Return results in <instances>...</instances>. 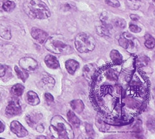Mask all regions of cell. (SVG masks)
Returning <instances> with one entry per match:
<instances>
[{"mask_svg": "<svg viewBox=\"0 0 155 139\" xmlns=\"http://www.w3.org/2000/svg\"><path fill=\"white\" fill-rule=\"evenodd\" d=\"M5 129V124H3V122H2L1 121H0V133L4 132Z\"/></svg>", "mask_w": 155, "mask_h": 139, "instance_id": "e575fe53", "label": "cell"}, {"mask_svg": "<svg viewBox=\"0 0 155 139\" xmlns=\"http://www.w3.org/2000/svg\"><path fill=\"white\" fill-rule=\"evenodd\" d=\"M129 29L130 30L134 33H139L141 32V29L140 27H139L137 25L135 24H130V26H129Z\"/></svg>", "mask_w": 155, "mask_h": 139, "instance_id": "4dcf8cb0", "label": "cell"}, {"mask_svg": "<svg viewBox=\"0 0 155 139\" xmlns=\"http://www.w3.org/2000/svg\"><path fill=\"white\" fill-rule=\"evenodd\" d=\"M106 3L111 7L119 8L120 6V2L118 0H106Z\"/></svg>", "mask_w": 155, "mask_h": 139, "instance_id": "83f0119b", "label": "cell"}, {"mask_svg": "<svg viewBox=\"0 0 155 139\" xmlns=\"http://www.w3.org/2000/svg\"><path fill=\"white\" fill-rule=\"evenodd\" d=\"M74 45L78 52L81 53H89L94 50L96 46V41L92 35L81 32L76 36Z\"/></svg>", "mask_w": 155, "mask_h": 139, "instance_id": "277c9868", "label": "cell"}, {"mask_svg": "<svg viewBox=\"0 0 155 139\" xmlns=\"http://www.w3.org/2000/svg\"><path fill=\"white\" fill-rule=\"evenodd\" d=\"M31 35L34 39L40 43H44L48 37V35L47 32L36 27H33L32 29Z\"/></svg>", "mask_w": 155, "mask_h": 139, "instance_id": "9c48e42d", "label": "cell"}, {"mask_svg": "<svg viewBox=\"0 0 155 139\" xmlns=\"http://www.w3.org/2000/svg\"><path fill=\"white\" fill-rule=\"evenodd\" d=\"M126 22L124 19L117 18L114 21V25L117 28L124 29L126 27Z\"/></svg>", "mask_w": 155, "mask_h": 139, "instance_id": "484cf974", "label": "cell"}, {"mask_svg": "<svg viewBox=\"0 0 155 139\" xmlns=\"http://www.w3.org/2000/svg\"><path fill=\"white\" fill-rule=\"evenodd\" d=\"M0 36L6 40H9L11 38V31L9 27L0 24Z\"/></svg>", "mask_w": 155, "mask_h": 139, "instance_id": "ac0fdd59", "label": "cell"}, {"mask_svg": "<svg viewBox=\"0 0 155 139\" xmlns=\"http://www.w3.org/2000/svg\"><path fill=\"white\" fill-rule=\"evenodd\" d=\"M46 66L51 69H56L60 67V63L55 56L51 55H48L44 59Z\"/></svg>", "mask_w": 155, "mask_h": 139, "instance_id": "7c38bea8", "label": "cell"}, {"mask_svg": "<svg viewBox=\"0 0 155 139\" xmlns=\"http://www.w3.org/2000/svg\"><path fill=\"white\" fill-rule=\"evenodd\" d=\"M148 58L145 56H141V57L137 59L138 65L140 66H146L148 64Z\"/></svg>", "mask_w": 155, "mask_h": 139, "instance_id": "f1b7e54d", "label": "cell"}, {"mask_svg": "<svg viewBox=\"0 0 155 139\" xmlns=\"http://www.w3.org/2000/svg\"><path fill=\"white\" fill-rule=\"evenodd\" d=\"M39 119H41V118H39V117H38V115H28L26 116V118H25V120H26L28 124L32 128L34 127Z\"/></svg>", "mask_w": 155, "mask_h": 139, "instance_id": "7402d4cb", "label": "cell"}, {"mask_svg": "<svg viewBox=\"0 0 155 139\" xmlns=\"http://www.w3.org/2000/svg\"><path fill=\"white\" fill-rule=\"evenodd\" d=\"M50 131L56 138H73L74 134L71 126L61 117L57 116L51 121Z\"/></svg>", "mask_w": 155, "mask_h": 139, "instance_id": "3957f363", "label": "cell"}, {"mask_svg": "<svg viewBox=\"0 0 155 139\" xmlns=\"http://www.w3.org/2000/svg\"><path fill=\"white\" fill-rule=\"evenodd\" d=\"M19 65L21 69L26 71H35L37 66V62L32 58L25 57L21 58L19 61Z\"/></svg>", "mask_w": 155, "mask_h": 139, "instance_id": "52a82bcc", "label": "cell"}, {"mask_svg": "<svg viewBox=\"0 0 155 139\" xmlns=\"http://www.w3.org/2000/svg\"><path fill=\"white\" fill-rule=\"evenodd\" d=\"M65 67L68 72L73 75L79 67V62L74 59H69L65 62Z\"/></svg>", "mask_w": 155, "mask_h": 139, "instance_id": "4fadbf2b", "label": "cell"}, {"mask_svg": "<svg viewBox=\"0 0 155 139\" xmlns=\"http://www.w3.org/2000/svg\"><path fill=\"white\" fill-rule=\"evenodd\" d=\"M153 2H154V0H153Z\"/></svg>", "mask_w": 155, "mask_h": 139, "instance_id": "8d00e7d4", "label": "cell"}, {"mask_svg": "<svg viewBox=\"0 0 155 139\" xmlns=\"http://www.w3.org/2000/svg\"><path fill=\"white\" fill-rule=\"evenodd\" d=\"M96 71V66L94 64H87L85 65L83 69V73L84 78L87 81L91 80Z\"/></svg>", "mask_w": 155, "mask_h": 139, "instance_id": "8fae6325", "label": "cell"}, {"mask_svg": "<svg viewBox=\"0 0 155 139\" xmlns=\"http://www.w3.org/2000/svg\"><path fill=\"white\" fill-rule=\"evenodd\" d=\"M127 6L131 10H138L141 4V0H126Z\"/></svg>", "mask_w": 155, "mask_h": 139, "instance_id": "d6986e66", "label": "cell"}, {"mask_svg": "<svg viewBox=\"0 0 155 139\" xmlns=\"http://www.w3.org/2000/svg\"><path fill=\"white\" fill-rule=\"evenodd\" d=\"M145 45L148 49H153L154 47V39L150 34H146Z\"/></svg>", "mask_w": 155, "mask_h": 139, "instance_id": "cb8c5ba5", "label": "cell"}, {"mask_svg": "<svg viewBox=\"0 0 155 139\" xmlns=\"http://www.w3.org/2000/svg\"><path fill=\"white\" fill-rule=\"evenodd\" d=\"M70 105L72 108V109L76 112L77 113H81L83 111L84 108V105L83 102L81 100L77 99V100H74L71 101L70 103Z\"/></svg>", "mask_w": 155, "mask_h": 139, "instance_id": "2e32d148", "label": "cell"}, {"mask_svg": "<svg viewBox=\"0 0 155 139\" xmlns=\"http://www.w3.org/2000/svg\"><path fill=\"white\" fill-rule=\"evenodd\" d=\"M67 117L69 122L75 128H78L80 125V120L78 118L75 114L71 111H69L67 114Z\"/></svg>", "mask_w": 155, "mask_h": 139, "instance_id": "e0dca14e", "label": "cell"}, {"mask_svg": "<svg viewBox=\"0 0 155 139\" xmlns=\"http://www.w3.org/2000/svg\"><path fill=\"white\" fill-rule=\"evenodd\" d=\"M110 57L113 62L116 65H120L123 62L122 55L116 49L112 50L110 53Z\"/></svg>", "mask_w": 155, "mask_h": 139, "instance_id": "9a60e30c", "label": "cell"}, {"mask_svg": "<svg viewBox=\"0 0 155 139\" xmlns=\"http://www.w3.org/2000/svg\"><path fill=\"white\" fill-rule=\"evenodd\" d=\"M96 124L97 127L99 129V130L101 131H102V132L107 131L110 128L109 125L106 124L104 122H103V121L101 118H99V117L96 118Z\"/></svg>", "mask_w": 155, "mask_h": 139, "instance_id": "603a6c76", "label": "cell"}, {"mask_svg": "<svg viewBox=\"0 0 155 139\" xmlns=\"http://www.w3.org/2000/svg\"><path fill=\"white\" fill-rule=\"evenodd\" d=\"M10 129L18 137H24L27 136L28 134V131L19 122L17 121H14L11 123Z\"/></svg>", "mask_w": 155, "mask_h": 139, "instance_id": "ba28073f", "label": "cell"}, {"mask_svg": "<svg viewBox=\"0 0 155 139\" xmlns=\"http://www.w3.org/2000/svg\"><path fill=\"white\" fill-rule=\"evenodd\" d=\"M45 100H46V101H47L48 103L53 102L54 100V96L51 95L50 93H46L45 94Z\"/></svg>", "mask_w": 155, "mask_h": 139, "instance_id": "1f68e13d", "label": "cell"}, {"mask_svg": "<svg viewBox=\"0 0 155 139\" xmlns=\"http://www.w3.org/2000/svg\"><path fill=\"white\" fill-rule=\"evenodd\" d=\"M36 130L38 132H42L44 131V127L42 124H40V125H38L37 126V128H36Z\"/></svg>", "mask_w": 155, "mask_h": 139, "instance_id": "836d02e7", "label": "cell"}, {"mask_svg": "<svg viewBox=\"0 0 155 139\" xmlns=\"http://www.w3.org/2000/svg\"><path fill=\"white\" fill-rule=\"evenodd\" d=\"M118 41L120 46L131 53L137 51L138 46L139 45L138 40L132 34L128 32L122 33L119 36Z\"/></svg>", "mask_w": 155, "mask_h": 139, "instance_id": "5b68a950", "label": "cell"}, {"mask_svg": "<svg viewBox=\"0 0 155 139\" xmlns=\"http://www.w3.org/2000/svg\"><path fill=\"white\" fill-rule=\"evenodd\" d=\"M107 78L112 81H116L117 79V74L113 70H109L107 72Z\"/></svg>", "mask_w": 155, "mask_h": 139, "instance_id": "4316f807", "label": "cell"}, {"mask_svg": "<svg viewBox=\"0 0 155 139\" xmlns=\"http://www.w3.org/2000/svg\"><path fill=\"white\" fill-rule=\"evenodd\" d=\"M6 74V69L4 66L0 64V77H3Z\"/></svg>", "mask_w": 155, "mask_h": 139, "instance_id": "d6a6232c", "label": "cell"}, {"mask_svg": "<svg viewBox=\"0 0 155 139\" xmlns=\"http://www.w3.org/2000/svg\"><path fill=\"white\" fill-rule=\"evenodd\" d=\"M23 9L32 19H45L51 15L49 8L41 0H24Z\"/></svg>", "mask_w": 155, "mask_h": 139, "instance_id": "6da1fadb", "label": "cell"}, {"mask_svg": "<svg viewBox=\"0 0 155 139\" xmlns=\"http://www.w3.org/2000/svg\"><path fill=\"white\" fill-rule=\"evenodd\" d=\"M15 72H16V73L18 75V77L21 80H22L23 82H25L28 79L29 75V74L26 71H25L22 69H21L19 68L18 66H15Z\"/></svg>", "mask_w": 155, "mask_h": 139, "instance_id": "ffe728a7", "label": "cell"}, {"mask_svg": "<svg viewBox=\"0 0 155 139\" xmlns=\"http://www.w3.org/2000/svg\"><path fill=\"white\" fill-rule=\"evenodd\" d=\"M24 87L20 84H17L15 85L11 88L12 93L16 96H21L24 92Z\"/></svg>", "mask_w": 155, "mask_h": 139, "instance_id": "44dd1931", "label": "cell"}, {"mask_svg": "<svg viewBox=\"0 0 155 139\" xmlns=\"http://www.w3.org/2000/svg\"><path fill=\"white\" fill-rule=\"evenodd\" d=\"M130 17L131 19L133 20V21H138V20L140 19L139 16H137V15H136V14H131Z\"/></svg>", "mask_w": 155, "mask_h": 139, "instance_id": "d590c367", "label": "cell"}, {"mask_svg": "<svg viewBox=\"0 0 155 139\" xmlns=\"http://www.w3.org/2000/svg\"><path fill=\"white\" fill-rule=\"evenodd\" d=\"M86 132L87 133V135H89L90 137H94V131L93 130V128L92 127V125L91 124H86Z\"/></svg>", "mask_w": 155, "mask_h": 139, "instance_id": "f546056e", "label": "cell"}, {"mask_svg": "<svg viewBox=\"0 0 155 139\" xmlns=\"http://www.w3.org/2000/svg\"><path fill=\"white\" fill-rule=\"evenodd\" d=\"M45 47L54 54H68L71 51V47L65 38L60 34H55L48 37L45 42Z\"/></svg>", "mask_w": 155, "mask_h": 139, "instance_id": "7a4b0ae2", "label": "cell"}, {"mask_svg": "<svg viewBox=\"0 0 155 139\" xmlns=\"http://www.w3.org/2000/svg\"><path fill=\"white\" fill-rule=\"evenodd\" d=\"M16 7V4L15 2L6 0L3 5V9L6 12H11Z\"/></svg>", "mask_w": 155, "mask_h": 139, "instance_id": "d4e9b609", "label": "cell"}, {"mask_svg": "<svg viewBox=\"0 0 155 139\" xmlns=\"http://www.w3.org/2000/svg\"><path fill=\"white\" fill-rule=\"evenodd\" d=\"M27 101L29 105L32 106H35L40 103V99L37 94L33 92L29 91L27 93Z\"/></svg>", "mask_w": 155, "mask_h": 139, "instance_id": "5bb4252c", "label": "cell"}, {"mask_svg": "<svg viewBox=\"0 0 155 139\" xmlns=\"http://www.w3.org/2000/svg\"><path fill=\"white\" fill-rule=\"evenodd\" d=\"M22 112L21 106L19 104V101L16 98H12L9 102L5 111L6 115L8 117H13L17 116Z\"/></svg>", "mask_w": 155, "mask_h": 139, "instance_id": "8992f818", "label": "cell"}, {"mask_svg": "<svg viewBox=\"0 0 155 139\" xmlns=\"http://www.w3.org/2000/svg\"><path fill=\"white\" fill-rule=\"evenodd\" d=\"M55 81L51 76V75L47 74V73H43L42 77L40 81V84L41 87L45 90L52 89L55 86Z\"/></svg>", "mask_w": 155, "mask_h": 139, "instance_id": "30bf717a", "label": "cell"}]
</instances>
